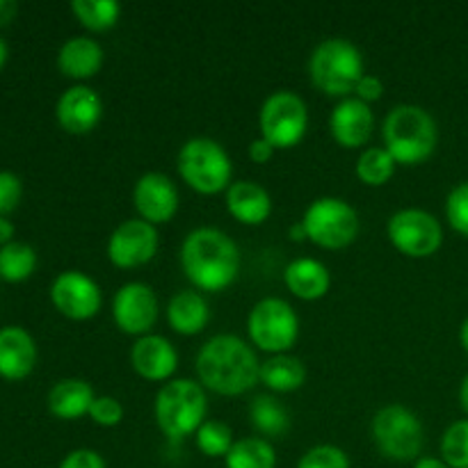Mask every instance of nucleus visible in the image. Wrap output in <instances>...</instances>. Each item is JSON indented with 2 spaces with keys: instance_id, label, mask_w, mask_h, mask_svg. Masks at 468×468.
<instances>
[{
  "instance_id": "obj_29",
  "label": "nucleus",
  "mask_w": 468,
  "mask_h": 468,
  "mask_svg": "<svg viewBox=\"0 0 468 468\" xmlns=\"http://www.w3.org/2000/svg\"><path fill=\"white\" fill-rule=\"evenodd\" d=\"M396 165L393 155L384 146H370L356 160V178L364 186L379 187L391 181V176L396 174Z\"/></svg>"
},
{
  "instance_id": "obj_27",
  "label": "nucleus",
  "mask_w": 468,
  "mask_h": 468,
  "mask_svg": "<svg viewBox=\"0 0 468 468\" xmlns=\"http://www.w3.org/2000/svg\"><path fill=\"white\" fill-rule=\"evenodd\" d=\"M250 420L263 437H282L291 428L288 411L272 396H256L251 400Z\"/></svg>"
},
{
  "instance_id": "obj_28",
  "label": "nucleus",
  "mask_w": 468,
  "mask_h": 468,
  "mask_svg": "<svg viewBox=\"0 0 468 468\" xmlns=\"http://www.w3.org/2000/svg\"><path fill=\"white\" fill-rule=\"evenodd\" d=\"M71 12L87 30L103 32L117 26L122 16V5L114 0H73Z\"/></svg>"
},
{
  "instance_id": "obj_16",
  "label": "nucleus",
  "mask_w": 468,
  "mask_h": 468,
  "mask_svg": "<svg viewBox=\"0 0 468 468\" xmlns=\"http://www.w3.org/2000/svg\"><path fill=\"white\" fill-rule=\"evenodd\" d=\"M55 117H58L59 126L67 133H71V135H85V133L94 131L96 123L103 117V101L87 85L69 87L59 96Z\"/></svg>"
},
{
  "instance_id": "obj_21",
  "label": "nucleus",
  "mask_w": 468,
  "mask_h": 468,
  "mask_svg": "<svg viewBox=\"0 0 468 468\" xmlns=\"http://www.w3.org/2000/svg\"><path fill=\"white\" fill-rule=\"evenodd\" d=\"M59 71L73 80H87L103 67V48L91 37H71L58 53Z\"/></svg>"
},
{
  "instance_id": "obj_13",
  "label": "nucleus",
  "mask_w": 468,
  "mask_h": 468,
  "mask_svg": "<svg viewBox=\"0 0 468 468\" xmlns=\"http://www.w3.org/2000/svg\"><path fill=\"white\" fill-rule=\"evenodd\" d=\"M158 251V231L144 219H126L108 240V259L114 268L135 270L149 263Z\"/></svg>"
},
{
  "instance_id": "obj_30",
  "label": "nucleus",
  "mask_w": 468,
  "mask_h": 468,
  "mask_svg": "<svg viewBox=\"0 0 468 468\" xmlns=\"http://www.w3.org/2000/svg\"><path fill=\"white\" fill-rule=\"evenodd\" d=\"M37 268V254L26 242H9L0 247V277L5 282H26Z\"/></svg>"
},
{
  "instance_id": "obj_34",
  "label": "nucleus",
  "mask_w": 468,
  "mask_h": 468,
  "mask_svg": "<svg viewBox=\"0 0 468 468\" xmlns=\"http://www.w3.org/2000/svg\"><path fill=\"white\" fill-rule=\"evenodd\" d=\"M448 224L462 236H468V181L452 187L446 199Z\"/></svg>"
},
{
  "instance_id": "obj_19",
  "label": "nucleus",
  "mask_w": 468,
  "mask_h": 468,
  "mask_svg": "<svg viewBox=\"0 0 468 468\" xmlns=\"http://www.w3.org/2000/svg\"><path fill=\"white\" fill-rule=\"evenodd\" d=\"M37 346L23 327L9 324L0 329V378L23 379L32 373Z\"/></svg>"
},
{
  "instance_id": "obj_40",
  "label": "nucleus",
  "mask_w": 468,
  "mask_h": 468,
  "mask_svg": "<svg viewBox=\"0 0 468 468\" xmlns=\"http://www.w3.org/2000/svg\"><path fill=\"white\" fill-rule=\"evenodd\" d=\"M18 12V5L14 0H0V27L9 26Z\"/></svg>"
},
{
  "instance_id": "obj_2",
  "label": "nucleus",
  "mask_w": 468,
  "mask_h": 468,
  "mask_svg": "<svg viewBox=\"0 0 468 468\" xmlns=\"http://www.w3.org/2000/svg\"><path fill=\"white\" fill-rule=\"evenodd\" d=\"M186 277L199 291L218 292L231 286L240 272V251L224 231L213 227L195 229L181 245Z\"/></svg>"
},
{
  "instance_id": "obj_42",
  "label": "nucleus",
  "mask_w": 468,
  "mask_h": 468,
  "mask_svg": "<svg viewBox=\"0 0 468 468\" xmlns=\"http://www.w3.org/2000/svg\"><path fill=\"white\" fill-rule=\"evenodd\" d=\"M414 468H451L443 460L439 457H420V460L414 462Z\"/></svg>"
},
{
  "instance_id": "obj_37",
  "label": "nucleus",
  "mask_w": 468,
  "mask_h": 468,
  "mask_svg": "<svg viewBox=\"0 0 468 468\" xmlns=\"http://www.w3.org/2000/svg\"><path fill=\"white\" fill-rule=\"evenodd\" d=\"M59 468H105L103 457L90 448H78V451L69 452L62 460Z\"/></svg>"
},
{
  "instance_id": "obj_32",
  "label": "nucleus",
  "mask_w": 468,
  "mask_h": 468,
  "mask_svg": "<svg viewBox=\"0 0 468 468\" xmlns=\"http://www.w3.org/2000/svg\"><path fill=\"white\" fill-rule=\"evenodd\" d=\"M441 460L451 468H468V420H457L443 432Z\"/></svg>"
},
{
  "instance_id": "obj_46",
  "label": "nucleus",
  "mask_w": 468,
  "mask_h": 468,
  "mask_svg": "<svg viewBox=\"0 0 468 468\" xmlns=\"http://www.w3.org/2000/svg\"><path fill=\"white\" fill-rule=\"evenodd\" d=\"M5 62H7V44H5V39L0 37V69H3Z\"/></svg>"
},
{
  "instance_id": "obj_35",
  "label": "nucleus",
  "mask_w": 468,
  "mask_h": 468,
  "mask_svg": "<svg viewBox=\"0 0 468 468\" xmlns=\"http://www.w3.org/2000/svg\"><path fill=\"white\" fill-rule=\"evenodd\" d=\"M90 419L101 428H117L123 419L122 402L112 396H99L91 402Z\"/></svg>"
},
{
  "instance_id": "obj_14",
  "label": "nucleus",
  "mask_w": 468,
  "mask_h": 468,
  "mask_svg": "<svg viewBox=\"0 0 468 468\" xmlns=\"http://www.w3.org/2000/svg\"><path fill=\"white\" fill-rule=\"evenodd\" d=\"M50 300L55 309L71 320H90L94 318L103 304L101 288L91 277H87L80 270H67L55 277L50 286Z\"/></svg>"
},
{
  "instance_id": "obj_20",
  "label": "nucleus",
  "mask_w": 468,
  "mask_h": 468,
  "mask_svg": "<svg viewBox=\"0 0 468 468\" xmlns=\"http://www.w3.org/2000/svg\"><path fill=\"white\" fill-rule=\"evenodd\" d=\"M227 208L247 227H259L272 213V197L254 181H233L227 190Z\"/></svg>"
},
{
  "instance_id": "obj_5",
  "label": "nucleus",
  "mask_w": 468,
  "mask_h": 468,
  "mask_svg": "<svg viewBox=\"0 0 468 468\" xmlns=\"http://www.w3.org/2000/svg\"><path fill=\"white\" fill-rule=\"evenodd\" d=\"M309 76L320 91L347 96L356 90L364 73V58L352 41L332 37L315 46L309 59Z\"/></svg>"
},
{
  "instance_id": "obj_44",
  "label": "nucleus",
  "mask_w": 468,
  "mask_h": 468,
  "mask_svg": "<svg viewBox=\"0 0 468 468\" xmlns=\"http://www.w3.org/2000/svg\"><path fill=\"white\" fill-rule=\"evenodd\" d=\"M460 405H462V410H464L468 414V375H466L464 382H462V387H460Z\"/></svg>"
},
{
  "instance_id": "obj_12",
  "label": "nucleus",
  "mask_w": 468,
  "mask_h": 468,
  "mask_svg": "<svg viewBox=\"0 0 468 468\" xmlns=\"http://www.w3.org/2000/svg\"><path fill=\"white\" fill-rule=\"evenodd\" d=\"M112 318L128 336H146L158 320V297L149 283H123L112 300Z\"/></svg>"
},
{
  "instance_id": "obj_9",
  "label": "nucleus",
  "mask_w": 468,
  "mask_h": 468,
  "mask_svg": "<svg viewBox=\"0 0 468 468\" xmlns=\"http://www.w3.org/2000/svg\"><path fill=\"white\" fill-rule=\"evenodd\" d=\"M373 441L393 462H414L423 448V425L419 416L402 405H388L375 414Z\"/></svg>"
},
{
  "instance_id": "obj_18",
  "label": "nucleus",
  "mask_w": 468,
  "mask_h": 468,
  "mask_svg": "<svg viewBox=\"0 0 468 468\" xmlns=\"http://www.w3.org/2000/svg\"><path fill=\"white\" fill-rule=\"evenodd\" d=\"M131 364L140 378L149 382H165L176 373L178 355L167 338L146 334L135 341L131 350Z\"/></svg>"
},
{
  "instance_id": "obj_38",
  "label": "nucleus",
  "mask_w": 468,
  "mask_h": 468,
  "mask_svg": "<svg viewBox=\"0 0 468 468\" xmlns=\"http://www.w3.org/2000/svg\"><path fill=\"white\" fill-rule=\"evenodd\" d=\"M355 94H356V99L364 101V103H373V101L382 99V94H384L382 80H379L378 76H364L359 80V85H356Z\"/></svg>"
},
{
  "instance_id": "obj_24",
  "label": "nucleus",
  "mask_w": 468,
  "mask_h": 468,
  "mask_svg": "<svg viewBox=\"0 0 468 468\" xmlns=\"http://www.w3.org/2000/svg\"><path fill=\"white\" fill-rule=\"evenodd\" d=\"M210 311L204 297L197 291H181L169 300L167 323L181 336H195L208 324Z\"/></svg>"
},
{
  "instance_id": "obj_25",
  "label": "nucleus",
  "mask_w": 468,
  "mask_h": 468,
  "mask_svg": "<svg viewBox=\"0 0 468 468\" xmlns=\"http://www.w3.org/2000/svg\"><path fill=\"white\" fill-rule=\"evenodd\" d=\"M259 379L274 393H292L306 382V366L292 355H272L261 364Z\"/></svg>"
},
{
  "instance_id": "obj_15",
  "label": "nucleus",
  "mask_w": 468,
  "mask_h": 468,
  "mask_svg": "<svg viewBox=\"0 0 468 468\" xmlns=\"http://www.w3.org/2000/svg\"><path fill=\"white\" fill-rule=\"evenodd\" d=\"M133 201L140 213V219L149 224H165L176 215L178 190L176 183L160 172H149L137 178Z\"/></svg>"
},
{
  "instance_id": "obj_22",
  "label": "nucleus",
  "mask_w": 468,
  "mask_h": 468,
  "mask_svg": "<svg viewBox=\"0 0 468 468\" xmlns=\"http://www.w3.org/2000/svg\"><path fill=\"white\" fill-rule=\"evenodd\" d=\"M283 282L288 291L306 302H315L327 295L332 286V274L327 265L315 259H297L283 270Z\"/></svg>"
},
{
  "instance_id": "obj_23",
  "label": "nucleus",
  "mask_w": 468,
  "mask_h": 468,
  "mask_svg": "<svg viewBox=\"0 0 468 468\" xmlns=\"http://www.w3.org/2000/svg\"><path fill=\"white\" fill-rule=\"evenodd\" d=\"M96 400L94 388L90 382L78 378L59 379L48 393V411L55 419L76 420L90 414L91 402Z\"/></svg>"
},
{
  "instance_id": "obj_39",
  "label": "nucleus",
  "mask_w": 468,
  "mask_h": 468,
  "mask_svg": "<svg viewBox=\"0 0 468 468\" xmlns=\"http://www.w3.org/2000/svg\"><path fill=\"white\" fill-rule=\"evenodd\" d=\"M274 151H277V149H274V146L270 144L265 137H259V140L250 142V158L254 160V163H259V165H265L268 160H272Z\"/></svg>"
},
{
  "instance_id": "obj_7",
  "label": "nucleus",
  "mask_w": 468,
  "mask_h": 468,
  "mask_svg": "<svg viewBox=\"0 0 468 468\" xmlns=\"http://www.w3.org/2000/svg\"><path fill=\"white\" fill-rule=\"evenodd\" d=\"M302 224L306 238L323 250H343L359 236V215L338 197H320L306 208Z\"/></svg>"
},
{
  "instance_id": "obj_45",
  "label": "nucleus",
  "mask_w": 468,
  "mask_h": 468,
  "mask_svg": "<svg viewBox=\"0 0 468 468\" xmlns=\"http://www.w3.org/2000/svg\"><path fill=\"white\" fill-rule=\"evenodd\" d=\"M460 341H462V347H464L466 355H468V318L462 323V327H460Z\"/></svg>"
},
{
  "instance_id": "obj_10",
  "label": "nucleus",
  "mask_w": 468,
  "mask_h": 468,
  "mask_svg": "<svg viewBox=\"0 0 468 468\" xmlns=\"http://www.w3.org/2000/svg\"><path fill=\"white\" fill-rule=\"evenodd\" d=\"M261 137L274 149H292L300 144L309 128V110L295 91H274L261 108Z\"/></svg>"
},
{
  "instance_id": "obj_36",
  "label": "nucleus",
  "mask_w": 468,
  "mask_h": 468,
  "mask_svg": "<svg viewBox=\"0 0 468 468\" xmlns=\"http://www.w3.org/2000/svg\"><path fill=\"white\" fill-rule=\"evenodd\" d=\"M23 195L21 178L14 172H0V218L12 213Z\"/></svg>"
},
{
  "instance_id": "obj_17",
  "label": "nucleus",
  "mask_w": 468,
  "mask_h": 468,
  "mask_svg": "<svg viewBox=\"0 0 468 468\" xmlns=\"http://www.w3.org/2000/svg\"><path fill=\"white\" fill-rule=\"evenodd\" d=\"M375 117L368 103L359 99H343L329 117V131L334 140L346 149H359L373 135Z\"/></svg>"
},
{
  "instance_id": "obj_1",
  "label": "nucleus",
  "mask_w": 468,
  "mask_h": 468,
  "mask_svg": "<svg viewBox=\"0 0 468 468\" xmlns=\"http://www.w3.org/2000/svg\"><path fill=\"white\" fill-rule=\"evenodd\" d=\"M261 364L254 350L242 338L219 334L197 355V375L201 387L219 396H242L259 382Z\"/></svg>"
},
{
  "instance_id": "obj_41",
  "label": "nucleus",
  "mask_w": 468,
  "mask_h": 468,
  "mask_svg": "<svg viewBox=\"0 0 468 468\" xmlns=\"http://www.w3.org/2000/svg\"><path fill=\"white\" fill-rule=\"evenodd\" d=\"M14 238V224L9 219L0 218V245H9Z\"/></svg>"
},
{
  "instance_id": "obj_6",
  "label": "nucleus",
  "mask_w": 468,
  "mask_h": 468,
  "mask_svg": "<svg viewBox=\"0 0 468 468\" xmlns=\"http://www.w3.org/2000/svg\"><path fill=\"white\" fill-rule=\"evenodd\" d=\"M231 158L219 142L192 137L178 154V174L199 195H218L231 186Z\"/></svg>"
},
{
  "instance_id": "obj_8",
  "label": "nucleus",
  "mask_w": 468,
  "mask_h": 468,
  "mask_svg": "<svg viewBox=\"0 0 468 468\" xmlns=\"http://www.w3.org/2000/svg\"><path fill=\"white\" fill-rule=\"evenodd\" d=\"M247 334L259 350L286 355L300 336V318L286 300L265 297L250 311Z\"/></svg>"
},
{
  "instance_id": "obj_33",
  "label": "nucleus",
  "mask_w": 468,
  "mask_h": 468,
  "mask_svg": "<svg viewBox=\"0 0 468 468\" xmlns=\"http://www.w3.org/2000/svg\"><path fill=\"white\" fill-rule=\"evenodd\" d=\"M297 468H350V457L338 446H315L300 457Z\"/></svg>"
},
{
  "instance_id": "obj_26",
  "label": "nucleus",
  "mask_w": 468,
  "mask_h": 468,
  "mask_svg": "<svg viewBox=\"0 0 468 468\" xmlns=\"http://www.w3.org/2000/svg\"><path fill=\"white\" fill-rule=\"evenodd\" d=\"M224 462H227V468H274L277 452H274L272 443L265 439L245 437L233 443Z\"/></svg>"
},
{
  "instance_id": "obj_43",
  "label": "nucleus",
  "mask_w": 468,
  "mask_h": 468,
  "mask_svg": "<svg viewBox=\"0 0 468 468\" xmlns=\"http://www.w3.org/2000/svg\"><path fill=\"white\" fill-rule=\"evenodd\" d=\"M288 236H291L292 240H295V242H302V240H306V229H304V224H302V222L292 224V227H291V231H288Z\"/></svg>"
},
{
  "instance_id": "obj_31",
  "label": "nucleus",
  "mask_w": 468,
  "mask_h": 468,
  "mask_svg": "<svg viewBox=\"0 0 468 468\" xmlns=\"http://www.w3.org/2000/svg\"><path fill=\"white\" fill-rule=\"evenodd\" d=\"M197 448L206 457H227L233 448V432L222 420H206L195 434Z\"/></svg>"
},
{
  "instance_id": "obj_4",
  "label": "nucleus",
  "mask_w": 468,
  "mask_h": 468,
  "mask_svg": "<svg viewBox=\"0 0 468 468\" xmlns=\"http://www.w3.org/2000/svg\"><path fill=\"white\" fill-rule=\"evenodd\" d=\"M206 391L195 379H172L155 396L154 414L160 432L169 439H186L197 434L206 423Z\"/></svg>"
},
{
  "instance_id": "obj_11",
  "label": "nucleus",
  "mask_w": 468,
  "mask_h": 468,
  "mask_svg": "<svg viewBox=\"0 0 468 468\" xmlns=\"http://www.w3.org/2000/svg\"><path fill=\"white\" fill-rule=\"evenodd\" d=\"M388 240L410 259H428L437 254L443 242V229L432 213L420 208L398 210L388 219Z\"/></svg>"
},
{
  "instance_id": "obj_3",
  "label": "nucleus",
  "mask_w": 468,
  "mask_h": 468,
  "mask_svg": "<svg viewBox=\"0 0 468 468\" xmlns=\"http://www.w3.org/2000/svg\"><path fill=\"white\" fill-rule=\"evenodd\" d=\"M384 149L400 165L425 163L439 142L437 122L420 105H396L384 119Z\"/></svg>"
}]
</instances>
